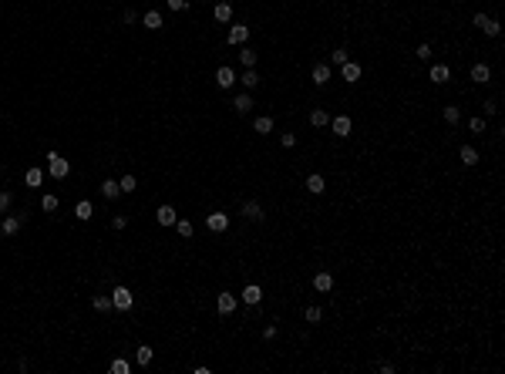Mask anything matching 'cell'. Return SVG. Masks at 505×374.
I'll return each instance as SVG.
<instances>
[{
  "mask_svg": "<svg viewBox=\"0 0 505 374\" xmlns=\"http://www.w3.org/2000/svg\"><path fill=\"white\" fill-rule=\"evenodd\" d=\"M67 172H71V162L61 159L57 152H47V175L51 179H67Z\"/></svg>",
  "mask_w": 505,
  "mask_h": 374,
  "instance_id": "6da1fadb",
  "label": "cell"
},
{
  "mask_svg": "<svg viewBox=\"0 0 505 374\" xmlns=\"http://www.w3.org/2000/svg\"><path fill=\"white\" fill-rule=\"evenodd\" d=\"M112 307H115V310H132V307H135L132 290H128V287H115V290H112Z\"/></svg>",
  "mask_w": 505,
  "mask_h": 374,
  "instance_id": "7a4b0ae2",
  "label": "cell"
},
{
  "mask_svg": "<svg viewBox=\"0 0 505 374\" xmlns=\"http://www.w3.org/2000/svg\"><path fill=\"white\" fill-rule=\"evenodd\" d=\"M471 21H475V27H478V31H485L488 37H498V34H502V27H498V21H495V17H485V14H475Z\"/></svg>",
  "mask_w": 505,
  "mask_h": 374,
  "instance_id": "3957f363",
  "label": "cell"
},
{
  "mask_svg": "<svg viewBox=\"0 0 505 374\" xmlns=\"http://www.w3.org/2000/svg\"><path fill=\"white\" fill-rule=\"evenodd\" d=\"M226 41L236 44V47H243L249 41V27H246V24H233V27H229V34H226Z\"/></svg>",
  "mask_w": 505,
  "mask_h": 374,
  "instance_id": "277c9868",
  "label": "cell"
},
{
  "mask_svg": "<svg viewBox=\"0 0 505 374\" xmlns=\"http://www.w3.org/2000/svg\"><path fill=\"white\" fill-rule=\"evenodd\" d=\"M206 226L213 229V233H226V229H229V216L216 209V213H209V216H206Z\"/></svg>",
  "mask_w": 505,
  "mask_h": 374,
  "instance_id": "5b68a950",
  "label": "cell"
},
{
  "mask_svg": "<svg viewBox=\"0 0 505 374\" xmlns=\"http://www.w3.org/2000/svg\"><path fill=\"white\" fill-rule=\"evenodd\" d=\"M236 304H239V300H236L233 294H219V297H216V310H219L223 317H229V314H233Z\"/></svg>",
  "mask_w": 505,
  "mask_h": 374,
  "instance_id": "8992f818",
  "label": "cell"
},
{
  "mask_svg": "<svg viewBox=\"0 0 505 374\" xmlns=\"http://www.w3.org/2000/svg\"><path fill=\"white\" fill-rule=\"evenodd\" d=\"M155 219H158V226H175V219H179V213H175L172 206H158Z\"/></svg>",
  "mask_w": 505,
  "mask_h": 374,
  "instance_id": "52a82bcc",
  "label": "cell"
},
{
  "mask_svg": "<svg viewBox=\"0 0 505 374\" xmlns=\"http://www.w3.org/2000/svg\"><path fill=\"white\" fill-rule=\"evenodd\" d=\"M216 84H219V88H233V84H236V71L223 64V68L216 71Z\"/></svg>",
  "mask_w": 505,
  "mask_h": 374,
  "instance_id": "ba28073f",
  "label": "cell"
},
{
  "mask_svg": "<svg viewBox=\"0 0 505 374\" xmlns=\"http://www.w3.org/2000/svg\"><path fill=\"white\" fill-rule=\"evenodd\" d=\"M243 216H246L249 223H259V219H263V206H259L256 199H249V203H243Z\"/></svg>",
  "mask_w": 505,
  "mask_h": 374,
  "instance_id": "9c48e42d",
  "label": "cell"
},
{
  "mask_svg": "<svg viewBox=\"0 0 505 374\" xmlns=\"http://www.w3.org/2000/svg\"><path fill=\"white\" fill-rule=\"evenodd\" d=\"M324 189H327V182H324V175H320V172H314V175H307V193H314V196H324Z\"/></svg>",
  "mask_w": 505,
  "mask_h": 374,
  "instance_id": "30bf717a",
  "label": "cell"
},
{
  "mask_svg": "<svg viewBox=\"0 0 505 374\" xmlns=\"http://www.w3.org/2000/svg\"><path fill=\"white\" fill-rule=\"evenodd\" d=\"M458 159H461V165H478V148H471V145H461L458 148Z\"/></svg>",
  "mask_w": 505,
  "mask_h": 374,
  "instance_id": "8fae6325",
  "label": "cell"
},
{
  "mask_svg": "<svg viewBox=\"0 0 505 374\" xmlns=\"http://www.w3.org/2000/svg\"><path fill=\"white\" fill-rule=\"evenodd\" d=\"M213 14H216V21H219V24H229V21H233V4H226V0H219Z\"/></svg>",
  "mask_w": 505,
  "mask_h": 374,
  "instance_id": "7c38bea8",
  "label": "cell"
},
{
  "mask_svg": "<svg viewBox=\"0 0 505 374\" xmlns=\"http://www.w3.org/2000/svg\"><path fill=\"white\" fill-rule=\"evenodd\" d=\"M314 287H317V290H320V294H330V290H334V276H330V273H317V276H314Z\"/></svg>",
  "mask_w": 505,
  "mask_h": 374,
  "instance_id": "4fadbf2b",
  "label": "cell"
},
{
  "mask_svg": "<svg viewBox=\"0 0 505 374\" xmlns=\"http://www.w3.org/2000/svg\"><path fill=\"white\" fill-rule=\"evenodd\" d=\"M330 125H334V135H340V138L350 135V118H347V115H337Z\"/></svg>",
  "mask_w": 505,
  "mask_h": 374,
  "instance_id": "5bb4252c",
  "label": "cell"
},
{
  "mask_svg": "<svg viewBox=\"0 0 505 374\" xmlns=\"http://www.w3.org/2000/svg\"><path fill=\"white\" fill-rule=\"evenodd\" d=\"M448 78H451V68H448V64H431V81H435V84H445Z\"/></svg>",
  "mask_w": 505,
  "mask_h": 374,
  "instance_id": "9a60e30c",
  "label": "cell"
},
{
  "mask_svg": "<svg viewBox=\"0 0 505 374\" xmlns=\"http://www.w3.org/2000/svg\"><path fill=\"white\" fill-rule=\"evenodd\" d=\"M21 223H24L21 216H7V219H4V226H0V229H4V236H17V233H21Z\"/></svg>",
  "mask_w": 505,
  "mask_h": 374,
  "instance_id": "2e32d148",
  "label": "cell"
},
{
  "mask_svg": "<svg viewBox=\"0 0 505 374\" xmlns=\"http://www.w3.org/2000/svg\"><path fill=\"white\" fill-rule=\"evenodd\" d=\"M101 196H105V199H118V196H122V185L115 179H105L101 182Z\"/></svg>",
  "mask_w": 505,
  "mask_h": 374,
  "instance_id": "e0dca14e",
  "label": "cell"
},
{
  "mask_svg": "<svg viewBox=\"0 0 505 374\" xmlns=\"http://www.w3.org/2000/svg\"><path fill=\"white\" fill-rule=\"evenodd\" d=\"M340 74H344V81H357L360 78V64L357 61H347V64H340Z\"/></svg>",
  "mask_w": 505,
  "mask_h": 374,
  "instance_id": "ac0fdd59",
  "label": "cell"
},
{
  "mask_svg": "<svg viewBox=\"0 0 505 374\" xmlns=\"http://www.w3.org/2000/svg\"><path fill=\"white\" fill-rule=\"evenodd\" d=\"M259 300H263V290H259V287H246V290H243V304L246 307H256Z\"/></svg>",
  "mask_w": 505,
  "mask_h": 374,
  "instance_id": "d6986e66",
  "label": "cell"
},
{
  "mask_svg": "<svg viewBox=\"0 0 505 374\" xmlns=\"http://www.w3.org/2000/svg\"><path fill=\"white\" fill-rule=\"evenodd\" d=\"M488 78H492L488 64H475V68H471V81H475V84H485Z\"/></svg>",
  "mask_w": 505,
  "mask_h": 374,
  "instance_id": "ffe728a7",
  "label": "cell"
},
{
  "mask_svg": "<svg viewBox=\"0 0 505 374\" xmlns=\"http://www.w3.org/2000/svg\"><path fill=\"white\" fill-rule=\"evenodd\" d=\"M142 24H145L148 31H162V14H158V11H148L145 17H142Z\"/></svg>",
  "mask_w": 505,
  "mask_h": 374,
  "instance_id": "44dd1931",
  "label": "cell"
},
{
  "mask_svg": "<svg viewBox=\"0 0 505 374\" xmlns=\"http://www.w3.org/2000/svg\"><path fill=\"white\" fill-rule=\"evenodd\" d=\"M310 125H314V128H324V125H330V115H327L324 108H314V112H310Z\"/></svg>",
  "mask_w": 505,
  "mask_h": 374,
  "instance_id": "7402d4cb",
  "label": "cell"
},
{
  "mask_svg": "<svg viewBox=\"0 0 505 374\" xmlns=\"http://www.w3.org/2000/svg\"><path fill=\"white\" fill-rule=\"evenodd\" d=\"M233 108H236L239 115H246L249 108H253V98H249V95H236V98H233Z\"/></svg>",
  "mask_w": 505,
  "mask_h": 374,
  "instance_id": "603a6c76",
  "label": "cell"
},
{
  "mask_svg": "<svg viewBox=\"0 0 505 374\" xmlns=\"http://www.w3.org/2000/svg\"><path fill=\"white\" fill-rule=\"evenodd\" d=\"M253 128H256L259 135H269V132H273V118H269V115H259L256 122H253Z\"/></svg>",
  "mask_w": 505,
  "mask_h": 374,
  "instance_id": "cb8c5ba5",
  "label": "cell"
},
{
  "mask_svg": "<svg viewBox=\"0 0 505 374\" xmlns=\"http://www.w3.org/2000/svg\"><path fill=\"white\" fill-rule=\"evenodd\" d=\"M91 213H94V206H91L88 199H81V203L74 206V216H78L81 223H84V219H91Z\"/></svg>",
  "mask_w": 505,
  "mask_h": 374,
  "instance_id": "d4e9b609",
  "label": "cell"
},
{
  "mask_svg": "<svg viewBox=\"0 0 505 374\" xmlns=\"http://www.w3.org/2000/svg\"><path fill=\"white\" fill-rule=\"evenodd\" d=\"M327 81H330V68H327V64H317V68H314V84L324 88Z\"/></svg>",
  "mask_w": 505,
  "mask_h": 374,
  "instance_id": "484cf974",
  "label": "cell"
},
{
  "mask_svg": "<svg viewBox=\"0 0 505 374\" xmlns=\"http://www.w3.org/2000/svg\"><path fill=\"white\" fill-rule=\"evenodd\" d=\"M24 182H27L31 189H37V185L44 182V172H41V169H27V175H24Z\"/></svg>",
  "mask_w": 505,
  "mask_h": 374,
  "instance_id": "4316f807",
  "label": "cell"
},
{
  "mask_svg": "<svg viewBox=\"0 0 505 374\" xmlns=\"http://www.w3.org/2000/svg\"><path fill=\"white\" fill-rule=\"evenodd\" d=\"M135 364H142V367H145V364H152V347H148V344H142V347L135 351Z\"/></svg>",
  "mask_w": 505,
  "mask_h": 374,
  "instance_id": "83f0119b",
  "label": "cell"
},
{
  "mask_svg": "<svg viewBox=\"0 0 505 374\" xmlns=\"http://www.w3.org/2000/svg\"><path fill=\"white\" fill-rule=\"evenodd\" d=\"M303 317H307V324H320V320H324V310H320V307H307Z\"/></svg>",
  "mask_w": 505,
  "mask_h": 374,
  "instance_id": "f1b7e54d",
  "label": "cell"
},
{
  "mask_svg": "<svg viewBox=\"0 0 505 374\" xmlns=\"http://www.w3.org/2000/svg\"><path fill=\"white\" fill-rule=\"evenodd\" d=\"M458 118H461V108H458V105H448V108H445V122L458 125Z\"/></svg>",
  "mask_w": 505,
  "mask_h": 374,
  "instance_id": "f546056e",
  "label": "cell"
},
{
  "mask_svg": "<svg viewBox=\"0 0 505 374\" xmlns=\"http://www.w3.org/2000/svg\"><path fill=\"white\" fill-rule=\"evenodd\" d=\"M57 206H61V203H57V196H54V193H47L44 199H41V209H44V213H54Z\"/></svg>",
  "mask_w": 505,
  "mask_h": 374,
  "instance_id": "4dcf8cb0",
  "label": "cell"
},
{
  "mask_svg": "<svg viewBox=\"0 0 505 374\" xmlns=\"http://www.w3.org/2000/svg\"><path fill=\"white\" fill-rule=\"evenodd\" d=\"M239 61H243L246 68H253V64H256V51H249V47L243 44V51H239Z\"/></svg>",
  "mask_w": 505,
  "mask_h": 374,
  "instance_id": "1f68e13d",
  "label": "cell"
},
{
  "mask_svg": "<svg viewBox=\"0 0 505 374\" xmlns=\"http://www.w3.org/2000/svg\"><path fill=\"white\" fill-rule=\"evenodd\" d=\"M118 185H122V193L132 196V193H135V175H132V172H128V175H122V179H118Z\"/></svg>",
  "mask_w": 505,
  "mask_h": 374,
  "instance_id": "d6a6232c",
  "label": "cell"
},
{
  "mask_svg": "<svg viewBox=\"0 0 505 374\" xmlns=\"http://www.w3.org/2000/svg\"><path fill=\"white\" fill-rule=\"evenodd\" d=\"M256 84H259V74H256L253 68H249L246 74H243V88H256Z\"/></svg>",
  "mask_w": 505,
  "mask_h": 374,
  "instance_id": "836d02e7",
  "label": "cell"
},
{
  "mask_svg": "<svg viewBox=\"0 0 505 374\" xmlns=\"http://www.w3.org/2000/svg\"><path fill=\"white\" fill-rule=\"evenodd\" d=\"M128 371H132V364H128V361H122V357L112 361V374H128Z\"/></svg>",
  "mask_w": 505,
  "mask_h": 374,
  "instance_id": "e575fe53",
  "label": "cell"
},
{
  "mask_svg": "<svg viewBox=\"0 0 505 374\" xmlns=\"http://www.w3.org/2000/svg\"><path fill=\"white\" fill-rule=\"evenodd\" d=\"M330 61H334V64H347V61H350V54L344 51V47H337L334 54H330Z\"/></svg>",
  "mask_w": 505,
  "mask_h": 374,
  "instance_id": "d590c367",
  "label": "cell"
},
{
  "mask_svg": "<svg viewBox=\"0 0 505 374\" xmlns=\"http://www.w3.org/2000/svg\"><path fill=\"white\" fill-rule=\"evenodd\" d=\"M175 229H179V236H192V223L189 219H175Z\"/></svg>",
  "mask_w": 505,
  "mask_h": 374,
  "instance_id": "8d00e7d4",
  "label": "cell"
},
{
  "mask_svg": "<svg viewBox=\"0 0 505 374\" xmlns=\"http://www.w3.org/2000/svg\"><path fill=\"white\" fill-rule=\"evenodd\" d=\"M91 304H94V310H101V314H105V310L112 307V297H94Z\"/></svg>",
  "mask_w": 505,
  "mask_h": 374,
  "instance_id": "74e56055",
  "label": "cell"
},
{
  "mask_svg": "<svg viewBox=\"0 0 505 374\" xmlns=\"http://www.w3.org/2000/svg\"><path fill=\"white\" fill-rule=\"evenodd\" d=\"M11 203H14V196H11V193H4V189H0V216H4V213H7V209H11Z\"/></svg>",
  "mask_w": 505,
  "mask_h": 374,
  "instance_id": "f35d334b",
  "label": "cell"
},
{
  "mask_svg": "<svg viewBox=\"0 0 505 374\" xmlns=\"http://www.w3.org/2000/svg\"><path fill=\"white\" fill-rule=\"evenodd\" d=\"M280 145H283V148H293V145H296V135H293V132H283V135H280Z\"/></svg>",
  "mask_w": 505,
  "mask_h": 374,
  "instance_id": "ab89813d",
  "label": "cell"
},
{
  "mask_svg": "<svg viewBox=\"0 0 505 374\" xmlns=\"http://www.w3.org/2000/svg\"><path fill=\"white\" fill-rule=\"evenodd\" d=\"M468 128L475 132V135H482V132H485V118H471V122H468Z\"/></svg>",
  "mask_w": 505,
  "mask_h": 374,
  "instance_id": "60d3db41",
  "label": "cell"
},
{
  "mask_svg": "<svg viewBox=\"0 0 505 374\" xmlns=\"http://www.w3.org/2000/svg\"><path fill=\"white\" fill-rule=\"evenodd\" d=\"M165 4H168V11H185L189 0H165Z\"/></svg>",
  "mask_w": 505,
  "mask_h": 374,
  "instance_id": "b9f144b4",
  "label": "cell"
},
{
  "mask_svg": "<svg viewBox=\"0 0 505 374\" xmlns=\"http://www.w3.org/2000/svg\"><path fill=\"white\" fill-rule=\"evenodd\" d=\"M418 57H421V61H431V44H421V47H418Z\"/></svg>",
  "mask_w": 505,
  "mask_h": 374,
  "instance_id": "7bdbcfd3",
  "label": "cell"
},
{
  "mask_svg": "<svg viewBox=\"0 0 505 374\" xmlns=\"http://www.w3.org/2000/svg\"><path fill=\"white\" fill-rule=\"evenodd\" d=\"M112 226H115V229H125V226H128V219H125V216H115Z\"/></svg>",
  "mask_w": 505,
  "mask_h": 374,
  "instance_id": "ee69618b",
  "label": "cell"
},
{
  "mask_svg": "<svg viewBox=\"0 0 505 374\" xmlns=\"http://www.w3.org/2000/svg\"><path fill=\"white\" fill-rule=\"evenodd\" d=\"M263 337L273 340V337H276V327H273V324H269V327H263Z\"/></svg>",
  "mask_w": 505,
  "mask_h": 374,
  "instance_id": "f6af8a7d",
  "label": "cell"
},
{
  "mask_svg": "<svg viewBox=\"0 0 505 374\" xmlns=\"http://www.w3.org/2000/svg\"><path fill=\"white\" fill-rule=\"evenodd\" d=\"M384 4H394V0H384Z\"/></svg>",
  "mask_w": 505,
  "mask_h": 374,
  "instance_id": "bcb514c9",
  "label": "cell"
}]
</instances>
